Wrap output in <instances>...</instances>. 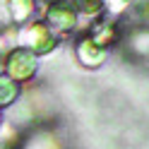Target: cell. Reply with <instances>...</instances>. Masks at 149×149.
Here are the masks:
<instances>
[{
	"label": "cell",
	"instance_id": "1",
	"mask_svg": "<svg viewBox=\"0 0 149 149\" xmlns=\"http://www.w3.org/2000/svg\"><path fill=\"white\" fill-rule=\"evenodd\" d=\"M17 39L22 41V48L31 53H48L55 46V34L43 22H34L29 26H24L22 31H17Z\"/></svg>",
	"mask_w": 149,
	"mask_h": 149
},
{
	"label": "cell",
	"instance_id": "2",
	"mask_svg": "<svg viewBox=\"0 0 149 149\" xmlns=\"http://www.w3.org/2000/svg\"><path fill=\"white\" fill-rule=\"evenodd\" d=\"M5 70L7 77H12L15 82H24L36 70V55L26 48H12L5 55Z\"/></svg>",
	"mask_w": 149,
	"mask_h": 149
},
{
	"label": "cell",
	"instance_id": "3",
	"mask_svg": "<svg viewBox=\"0 0 149 149\" xmlns=\"http://www.w3.org/2000/svg\"><path fill=\"white\" fill-rule=\"evenodd\" d=\"M74 10L68 0H53L46 10V22L51 24V31H70L74 26Z\"/></svg>",
	"mask_w": 149,
	"mask_h": 149
},
{
	"label": "cell",
	"instance_id": "4",
	"mask_svg": "<svg viewBox=\"0 0 149 149\" xmlns=\"http://www.w3.org/2000/svg\"><path fill=\"white\" fill-rule=\"evenodd\" d=\"M5 7H7V17H10L12 22L22 24V22L29 19L31 12H34V0H7Z\"/></svg>",
	"mask_w": 149,
	"mask_h": 149
},
{
	"label": "cell",
	"instance_id": "5",
	"mask_svg": "<svg viewBox=\"0 0 149 149\" xmlns=\"http://www.w3.org/2000/svg\"><path fill=\"white\" fill-rule=\"evenodd\" d=\"M77 55H79V60L84 65H99V63H104V51H101L91 39H84L77 46Z\"/></svg>",
	"mask_w": 149,
	"mask_h": 149
},
{
	"label": "cell",
	"instance_id": "6",
	"mask_svg": "<svg viewBox=\"0 0 149 149\" xmlns=\"http://www.w3.org/2000/svg\"><path fill=\"white\" fill-rule=\"evenodd\" d=\"M19 96V82H15L7 74H0V106H10Z\"/></svg>",
	"mask_w": 149,
	"mask_h": 149
},
{
	"label": "cell",
	"instance_id": "7",
	"mask_svg": "<svg viewBox=\"0 0 149 149\" xmlns=\"http://www.w3.org/2000/svg\"><path fill=\"white\" fill-rule=\"evenodd\" d=\"M24 149H58V144H55V137L43 132V135H34L29 137V144H26Z\"/></svg>",
	"mask_w": 149,
	"mask_h": 149
},
{
	"label": "cell",
	"instance_id": "8",
	"mask_svg": "<svg viewBox=\"0 0 149 149\" xmlns=\"http://www.w3.org/2000/svg\"><path fill=\"white\" fill-rule=\"evenodd\" d=\"M17 43V29H3L0 31V55H7Z\"/></svg>",
	"mask_w": 149,
	"mask_h": 149
},
{
	"label": "cell",
	"instance_id": "9",
	"mask_svg": "<svg viewBox=\"0 0 149 149\" xmlns=\"http://www.w3.org/2000/svg\"><path fill=\"white\" fill-rule=\"evenodd\" d=\"M72 3L87 15H94V12H99L101 7H104V0H72Z\"/></svg>",
	"mask_w": 149,
	"mask_h": 149
}]
</instances>
